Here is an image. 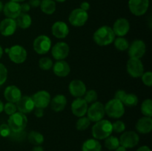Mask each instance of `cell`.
<instances>
[{
	"label": "cell",
	"mask_w": 152,
	"mask_h": 151,
	"mask_svg": "<svg viewBox=\"0 0 152 151\" xmlns=\"http://www.w3.org/2000/svg\"><path fill=\"white\" fill-rule=\"evenodd\" d=\"M116 36L112 28L108 25H103L98 28L93 35V39L97 45L104 47L114 42Z\"/></svg>",
	"instance_id": "1"
},
{
	"label": "cell",
	"mask_w": 152,
	"mask_h": 151,
	"mask_svg": "<svg viewBox=\"0 0 152 151\" xmlns=\"http://www.w3.org/2000/svg\"><path fill=\"white\" fill-rule=\"evenodd\" d=\"M113 133L112 123L107 119H102L95 122L91 128V133L94 139L103 140L111 136Z\"/></svg>",
	"instance_id": "2"
},
{
	"label": "cell",
	"mask_w": 152,
	"mask_h": 151,
	"mask_svg": "<svg viewBox=\"0 0 152 151\" xmlns=\"http://www.w3.org/2000/svg\"><path fill=\"white\" fill-rule=\"evenodd\" d=\"M105 107V114L112 118H120L124 115L125 106L123 102L116 99H112L108 101Z\"/></svg>",
	"instance_id": "3"
},
{
	"label": "cell",
	"mask_w": 152,
	"mask_h": 151,
	"mask_svg": "<svg viewBox=\"0 0 152 151\" xmlns=\"http://www.w3.org/2000/svg\"><path fill=\"white\" fill-rule=\"evenodd\" d=\"M7 124L10 127L11 131H22L25 130L28 124V118L25 114L16 111L15 113L9 115Z\"/></svg>",
	"instance_id": "4"
},
{
	"label": "cell",
	"mask_w": 152,
	"mask_h": 151,
	"mask_svg": "<svg viewBox=\"0 0 152 151\" xmlns=\"http://www.w3.org/2000/svg\"><path fill=\"white\" fill-rule=\"evenodd\" d=\"M52 41L46 35H39L34 40L33 48L39 55H44L48 53L51 49Z\"/></svg>",
	"instance_id": "5"
},
{
	"label": "cell",
	"mask_w": 152,
	"mask_h": 151,
	"mask_svg": "<svg viewBox=\"0 0 152 151\" xmlns=\"http://www.w3.org/2000/svg\"><path fill=\"white\" fill-rule=\"evenodd\" d=\"M87 117L90 119L91 121L96 122L100 120L103 119L105 116V107L104 105L100 102H95L88 107L87 110Z\"/></svg>",
	"instance_id": "6"
},
{
	"label": "cell",
	"mask_w": 152,
	"mask_h": 151,
	"mask_svg": "<svg viewBox=\"0 0 152 151\" xmlns=\"http://www.w3.org/2000/svg\"><path fill=\"white\" fill-rule=\"evenodd\" d=\"M9 59L15 64H22L26 61L28 53L24 47L19 44H15L9 48L7 53Z\"/></svg>",
	"instance_id": "7"
},
{
	"label": "cell",
	"mask_w": 152,
	"mask_h": 151,
	"mask_svg": "<svg viewBox=\"0 0 152 151\" xmlns=\"http://www.w3.org/2000/svg\"><path fill=\"white\" fill-rule=\"evenodd\" d=\"M88 19V13L87 11L81 8H76L73 10L68 16L70 24L74 27H82L86 25Z\"/></svg>",
	"instance_id": "8"
},
{
	"label": "cell",
	"mask_w": 152,
	"mask_h": 151,
	"mask_svg": "<svg viewBox=\"0 0 152 151\" xmlns=\"http://www.w3.org/2000/svg\"><path fill=\"white\" fill-rule=\"evenodd\" d=\"M126 70L132 78H140L144 73V66L139 59L130 58L126 64Z\"/></svg>",
	"instance_id": "9"
},
{
	"label": "cell",
	"mask_w": 152,
	"mask_h": 151,
	"mask_svg": "<svg viewBox=\"0 0 152 151\" xmlns=\"http://www.w3.org/2000/svg\"><path fill=\"white\" fill-rule=\"evenodd\" d=\"M146 52V45L145 43L141 39H136L131 44L128 48V54L129 57L133 59H140L145 55Z\"/></svg>",
	"instance_id": "10"
},
{
	"label": "cell",
	"mask_w": 152,
	"mask_h": 151,
	"mask_svg": "<svg viewBox=\"0 0 152 151\" xmlns=\"http://www.w3.org/2000/svg\"><path fill=\"white\" fill-rule=\"evenodd\" d=\"M119 140L121 146L124 147L126 149L128 148L129 149V148L134 147L138 144L140 142V136L136 132L130 130V131L124 132L120 136Z\"/></svg>",
	"instance_id": "11"
},
{
	"label": "cell",
	"mask_w": 152,
	"mask_h": 151,
	"mask_svg": "<svg viewBox=\"0 0 152 151\" xmlns=\"http://www.w3.org/2000/svg\"><path fill=\"white\" fill-rule=\"evenodd\" d=\"M149 7V0H129V8L136 16H143Z\"/></svg>",
	"instance_id": "12"
},
{
	"label": "cell",
	"mask_w": 152,
	"mask_h": 151,
	"mask_svg": "<svg viewBox=\"0 0 152 151\" xmlns=\"http://www.w3.org/2000/svg\"><path fill=\"white\" fill-rule=\"evenodd\" d=\"M51 55L56 61L65 60L70 53V47L66 42L59 41L51 47Z\"/></svg>",
	"instance_id": "13"
},
{
	"label": "cell",
	"mask_w": 152,
	"mask_h": 151,
	"mask_svg": "<svg viewBox=\"0 0 152 151\" xmlns=\"http://www.w3.org/2000/svg\"><path fill=\"white\" fill-rule=\"evenodd\" d=\"M31 98L34 101L35 107L42 108V109L48 107V105H50V100H51L50 93L46 90L37 91L31 96Z\"/></svg>",
	"instance_id": "14"
},
{
	"label": "cell",
	"mask_w": 152,
	"mask_h": 151,
	"mask_svg": "<svg viewBox=\"0 0 152 151\" xmlns=\"http://www.w3.org/2000/svg\"><path fill=\"white\" fill-rule=\"evenodd\" d=\"M88 104L83 98H76L71 103V112L75 116L83 117L87 113Z\"/></svg>",
	"instance_id": "15"
},
{
	"label": "cell",
	"mask_w": 152,
	"mask_h": 151,
	"mask_svg": "<svg viewBox=\"0 0 152 151\" xmlns=\"http://www.w3.org/2000/svg\"><path fill=\"white\" fill-rule=\"evenodd\" d=\"M115 36L118 37H124L130 30V23L126 18H119L114 23L112 28Z\"/></svg>",
	"instance_id": "16"
},
{
	"label": "cell",
	"mask_w": 152,
	"mask_h": 151,
	"mask_svg": "<svg viewBox=\"0 0 152 151\" xmlns=\"http://www.w3.org/2000/svg\"><path fill=\"white\" fill-rule=\"evenodd\" d=\"M68 90L74 97L82 98L87 91V87L82 80L74 79L68 85Z\"/></svg>",
	"instance_id": "17"
},
{
	"label": "cell",
	"mask_w": 152,
	"mask_h": 151,
	"mask_svg": "<svg viewBox=\"0 0 152 151\" xmlns=\"http://www.w3.org/2000/svg\"><path fill=\"white\" fill-rule=\"evenodd\" d=\"M17 29V25L15 19L5 18L0 22V33L3 36H10L13 35Z\"/></svg>",
	"instance_id": "18"
},
{
	"label": "cell",
	"mask_w": 152,
	"mask_h": 151,
	"mask_svg": "<svg viewBox=\"0 0 152 151\" xmlns=\"http://www.w3.org/2000/svg\"><path fill=\"white\" fill-rule=\"evenodd\" d=\"M16 105L17 110L25 115L31 113L35 109V105L31 96H22L20 99L16 102Z\"/></svg>",
	"instance_id": "19"
},
{
	"label": "cell",
	"mask_w": 152,
	"mask_h": 151,
	"mask_svg": "<svg viewBox=\"0 0 152 151\" xmlns=\"http://www.w3.org/2000/svg\"><path fill=\"white\" fill-rule=\"evenodd\" d=\"M68 25L62 21H57L54 22L51 27V33L56 38L62 39L66 38L69 34Z\"/></svg>",
	"instance_id": "20"
},
{
	"label": "cell",
	"mask_w": 152,
	"mask_h": 151,
	"mask_svg": "<svg viewBox=\"0 0 152 151\" xmlns=\"http://www.w3.org/2000/svg\"><path fill=\"white\" fill-rule=\"evenodd\" d=\"M3 12L6 18L16 19L19 15L22 13L21 11L20 4L15 1H10L6 3L3 7Z\"/></svg>",
	"instance_id": "21"
},
{
	"label": "cell",
	"mask_w": 152,
	"mask_h": 151,
	"mask_svg": "<svg viewBox=\"0 0 152 151\" xmlns=\"http://www.w3.org/2000/svg\"><path fill=\"white\" fill-rule=\"evenodd\" d=\"M22 96V91L17 86L9 85L4 89V97L8 102L16 104Z\"/></svg>",
	"instance_id": "22"
},
{
	"label": "cell",
	"mask_w": 152,
	"mask_h": 151,
	"mask_svg": "<svg viewBox=\"0 0 152 151\" xmlns=\"http://www.w3.org/2000/svg\"><path fill=\"white\" fill-rule=\"evenodd\" d=\"M52 68L53 73L58 77H66L71 73V67L65 60L56 61Z\"/></svg>",
	"instance_id": "23"
},
{
	"label": "cell",
	"mask_w": 152,
	"mask_h": 151,
	"mask_svg": "<svg viewBox=\"0 0 152 151\" xmlns=\"http://www.w3.org/2000/svg\"><path fill=\"white\" fill-rule=\"evenodd\" d=\"M137 131L141 134H147L152 130L151 117L143 116L139 118L135 125Z\"/></svg>",
	"instance_id": "24"
},
{
	"label": "cell",
	"mask_w": 152,
	"mask_h": 151,
	"mask_svg": "<svg viewBox=\"0 0 152 151\" xmlns=\"http://www.w3.org/2000/svg\"><path fill=\"white\" fill-rule=\"evenodd\" d=\"M50 107L54 112H62L67 105V99L64 95L58 94L50 100Z\"/></svg>",
	"instance_id": "25"
},
{
	"label": "cell",
	"mask_w": 152,
	"mask_h": 151,
	"mask_svg": "<svg viewBox=\"0 0 152 151\" xmlns=\"http://www.w3.org/2000/svg\"><path fill=\"white\" fill-rule=\"evenodd\" d=\"M83 151H101L102 145L99 140L95 139H89L85 141L82 146Z\"/></svg>",
	"instance_id": "26"
},
{
	"label": "cell",
	"mask_w": 152,
	"mask_h": 151,
	"mask_svg": "<svg viewBox=\"0 0 152 151\" xmlns=\"http://www.w3.org/2000/svg\"><path fill=\"white\" fill-rule=\"evenodd\" d=\"M17 27H19L22 29H28L31 26L32 19L28 13H21L16 19Z\"/></svg>",
	"instance_id": "27"
},
{
	"label": "cell",
	"mask_w": 152,
	"mask_h": 151,
	"mask_svg": "<svg viewBox=\"0 0 152 151\" xmlns=\"http://www.w3.org/2000/svg\"><path fill=\"white\" fill-rule=\"evenodd\" d=\"M39 7L43 13L51 15L56 11V4L54 0H42Z\"/></svg>",
	"instance_id": "28"
},
{
	"label": "cell",
	"mask_w": 152,
	"mask_h": 151,
	"mask_svg": "<svg viewBox=\"0 0 152 151\" xmlns=\"http://www.w3.org/2000/svg\"><path fill=\"white\" fill-rule=\"evenodd\" d=\"M27 137L30 143L35 146L41 145L45 141L44 136L38 131H31L27 135Z\"/></svg>",
	"instance_id": "29"
},
{
	"label": "cell",
	"mask_w": 152,
	"mask_h": 151,
	"mask_svg": "<svg viewBox=\"0 0 152 151\" xmlns=\"http://www.w3.org/2000/svg\"><path fill=\"white\" fill-rule=\"evenodd\" d=\"M120 145V140L116 136L111 135L105 139V147L109 150H115Z\"/></svg>",
	"instance_id": "30"
},
{
	"label": "cell",
	"mask_w": 152,
	"mask_h": 151,
	"mask_svg": "<svg viewBox=\"0 0 152 151\" xmlns=\"http://www.w3.org/2000/svg\"><path fill=\"white\" fill-rule=\"evenodd\" d=\"M138 102H139V99L134 93H127L123 101V104L124 105V106L129 107H136Z\"/></svg>",
	"instance_id": "31"
},
{
	"label": "cell",
	"mask_w": 152,
	"mask_h": 151,
	"mask_svg": "<svg viewBox=\"0 0 152 151\" xmlns=\"http://www.w3.org/2000/svg\"><path fill=\"white\" fill-rule=\"evenodd\" d=\"M114 47L120 51H126L129 47V42L124 37H118L114 41Z\"/></svg>",
	"instance_id": "32"
},
{
	"label": "cell",
	"mask_w": 152,
	"mask_h": 151,
	"mask_svg": "<svg viewBox=\"0 0 152 151\" xmlns=\"http://www.w3.org/2000/svg\"><path fill=\"white\" fill-rule=\"evenodd\" d=\"M141 113L144 116H152V101L151 99H145L141 104Z\"/></svg>",
	"instance_id": "33"
},
{
	"label": "cell",
	"mask_w": 152,
	"mask_h": 151,
	"mask_svg": "<svg viewBox=\"0 0 152 151\" xmlns=\"http://www.w3.org/2000/svg\"><path fill=\"white\" fill-rule=\"evenodd\" d=\"M7 138H8L10 141H12V142H23V141L25 140V139L27 138V133L25 131V130H22V131H18V132L11 131Z\"/></svg>",
	"instance_id": "34"
},
{
	"label": "cell",
	"mask_w": 152,
	"mask_h": 151,
	"mask_svg": "<svg viewBox=\"0 0 152 151\" xmlns=\"http://www.w3.org/2000/svg\"><path fill=\"white\" fill-rule=\"evenodd\" d=\"M91 122V121H90V119L87 116L80 117L79 119L77 121V123H76V128L80 130V131L86 130V129L89 127Z\"/></svg>",
	"instance_id": "35"
},
{
	"label": "cell",
	"mask_w": 152,
	"mask_h": 151,
	"mask_svg": "<svg viewBox=\"0 0 152 151\" xmlns=\"http://www.w3.org/2000/svg\"><path fill=\"white\" fill-rule=\"evenodd\" d=\"M53 61L49 57H42L39 60V67L42 70H49L53 67Z\"/></svg>",
	"instance_id": "36"
},
{
	"label": "cell",
	"mask_w": 152,
	"mask_h": 151,
	"mask_svg": "<svg viewBox=\"0 0 152 151\" xmlns=\"http://www.w3.org/2000/svg\"><path fill=\"white\" fill-rule=\"evenodd\" d=\"M83 96H84L83 99L88 104L94 103V102H96L98 99V94L96 90H87Z\"/></svg>",
	"instance_id": "37"
},
{
	"label": "cell",
	"mask_w": 152,
	"mask_h": 151,
	"mask_svg": "<svg viewBox=\"0 0 152 151\" xmlns=\"http://www.w3.org/2000/svg\"><path fill=\"white\" fill-rule=\"evenodd\" d=\"M112 130L113 132L121 133L126 130V124L123 121L117 120V121H116L115 122L112 124Z\"/></svg>",
	"instance_id": "38"
},
{
	"label": "cell",
	"mask_w": 152,
	"mask_h": 151,
	"mask_svg": "<svg viewBox=\"0 0 152 151\" xmlns=\"http://www.w3.org/2000/svg\"><path fill=\"white\" fill-rule=\"evenodd\" d=\"M4 111L8 115H11L12 114L15 113L17 111L16 104L7 102V103L4 105Z\"/></svg>",
	"instance_id": "39"
},
{
	"label": "cell",
	"mask_w": 152,
	"mask_h": 151,
	"mask_svg": "<svg viewBox=\"0 0 152 151\" xmlns=\"http://www.w3.org/2000/svg\"><path fill=\"white\" fill-rule=\"evenodd\" d=\"M7 78V69L5 65L0 63V86L4 84Z\"/></svg>",
	"instance_id": "40"
},
{
	"label": "cell",
	"mask_w": 152,
	"mask_h": 151,
	"mask_svg": "<svg viewBox=\"0 0 152 151\" xmlns=\"http://www.w3.org/2000/svg\"><path fill=\"white\" fill-rule=\"evenodd\" d=\"M142 81L147 87H151L152 85V73L151 71L144 72L141 76Z\"/></svg>",
	"instance_id": "41"
},
{
	"label": "cell",
	"mask_w": 152,
	"mask_h": 151,
	"mask_svg": "<svg viewBox=\"0 0 152 151\" xmlns=\"http://www.w3.org/2000/svg\"><path fill=\"white\" fill-rule=\"evenodd\" d=\"M10 132H11V130H10V127L8 126L7 124H1L0 125V136L1 137L4 138H7L10 135Z\"/></svg>",
	"instance_id": "42"
},
{
	"label": "cell",
	"mask_w": 152,
	"mask_h": 151,
	"mask_svg": "<svg viewBox=\"0 0 152 151\" xmlns=\"http://www.w3.org/2000/svg\"><path fill=\"white\" fill-rule=\"evenodd\" d=\"M126 94H127V93H126L125 90H117V91H116V93H114V99H117V100H119V101H120V102H123V99H124L125 97H126Z\"/></svg>",
	"instance_id": "43"
},
{
	"label": "cell",
	"mask_w": 152,
	"mask_h": 151,
	"mask_svg": "<svg viewBox=\"0 0 152 151\" xmlns=\"http://www.w3.org/2000/svg\"><path fill=\"white\" fill-rule=\"evenodd\" d=\"M20 7H21V11H22V13H28V12H29L31 8L30 4L26 2H24V3H22V4H20Z\"/></svg>",
	"instance_id": "44"
},
{
	"label": "cell",
	"mask_w": 152,
	"mask_h": 151,
	"mask_svg": "<svg viewBox=\"0 0 152 151\" xmlns=\"http://www.w3.org/2000/svg\"><path fill=\"white\" fill-rule=\"evenodd\" d=\"M34 114H35L37 118H42V117H43V115H44V109H42V108L35 107V109H34Z\"/></svg>",
	"instance_id": "45"
},
{
	"label": "cell",
	"mask_w": 152,
	"mask_h": 151,
	"mask_svg": "<svg viewBox=\"0 0 152 151\" xmlns=\"http://www.w3.org/2000/svg\"><path fill=\"white\" fill-rule=\"evenodd\" d=\"M41 1L40 0H29L28 4H30L31 7H39Z\"/></svg>",
	"instance_id": "46"
},
{
	"label": "cell",
	"mask_w": 152,
	"mask_h": 151,
	"mask_svg": "<svg viewBox=\"0 0 152 151\" xmlns=\"http://www.w3.org/2000/svg\"><path fill=\"white\" fill-rule=\"evenodd\" d=\"M80 8L85 10V11H88V10L90 9V4H89L88 1H83V2L80 4Z\"/></svg>",
	"instance_id": "47"
},
{
	"label": "cell",
	"mask_w": 152,
	"mask_h": 151,
	"mask_svg": "<svg viewBox=\"0 0 152 151\" xmlns=\"http://www.w3.org/2000/svg\"><path fill=\"white\" fill-rule=\"evenodd\" d=\"M137 151H151V150L150 149L149 147L144 145V146H141L140 147L138 148Z\"/></svg>",
	"instance_id": "48"
},
{
	"label": "cell",
	"mask_w": 152,
	"mask_h": 151,
	"mask_svg": "<svg viewBox=\"0 0 152 151\" xmlns=\"http://www.w3.org/2000/svg\"><path fill=\"white\" fill-rule=\"evenodd\" d=\"M31 151H44V149L40 145H37V146L34 147L32 150H31Z\"/></svg>",
	"instance_id": "49"
},
{
	"label": "cell",
	"mask_w": 152,
	"mask_h": 151,
	"mask_svg": "<svg viewBox=\"0 0 152 151\" xmlns=\"http://www.w3.org/2000/svg\"><path fill=\"white\" fill-rule=\"evenodd\" d=\"M115 151H127V149H126V147H124L120 145V146L115 150Z\"/></svg>",
	"instance_id": "50"
},
{
	"label": "cell",
	"mask_w": 152,
	"mask_h": 151,
	"mask_svg": "<svg viewBox=\"0 0 152 151\" xmlns=\"http://www.w3.org/2000/svg\"><path fill=\"white\" fill-rule=\"evenodd\" d=\"M4 111V103L2 102V101L0 100V113H2Z\"/></svg>",
	"instance_id": "51"
},
{
	"label": "cell",
	"mask_w": 152,
	"mask_h": 151,
	"mask_svg": "<svg viewBox=\"0 0 152 151\" xmlns=\"http://www.w3.org/2000/svg\"><path fill=\"white\" fill-rule=\"evenodd\" d=\"M3 53H4V50H3V48L1 47V46L0 45V59H1V58L2 57Z\"/></svg>",
	"instance_id": "52"
},
{
	"label": "cell",
	"mask_w": 152,
	"mask_h": 151,
	"mask_svg": "<svg viewBox=\"0 0 152 151\" xmlns=\"http://www.w3.org/2000/svg\"><path fill=\"white\" fill-rule=\"evenodd\" d=\"M3 7H4V4L1 2V1H0V13L3 10Z\"/></svg>",
	"instance_id": "53"
},
{
	"label": "cell",
	"mask_w": 152,
	"mask_h": 151,
	"mask_svg": "<svg viewBox=\"0 0 152 151\" xmlns=\"http://www.w3.org/2000/svg\"><path fill=\"white\" fill-rule=\"evenodd\" d=\"M10 1H15V2L20 3V2H23V1H25V0H10Z\"/></svg>",
	"instance_id": "54"
},
{
	"label": "cell",
	"mask_w": 152,
	"mask_h": 151,
	"mask_svg": "<svg viewBox=\"0 0 152 151\" xmlns=\"http://www.w3.org/2000/svg\"><path fill=\"white\" fill-rule=\"evenodd\" d=\"M56 1H58V2H64V1H65L66 0H55Z\"/></svg>",
	"instance_id": "55"
}]
</instances>
